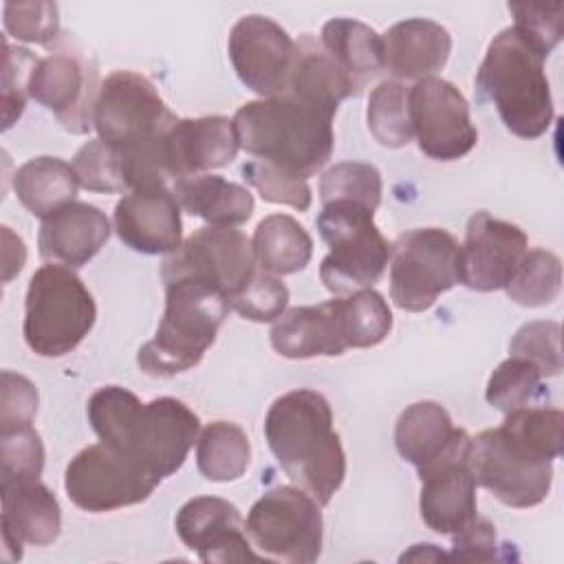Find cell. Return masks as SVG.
<instances>
[{
  "instance_id": "obj_1",
  "label": "cell",
  "mask_w": 564,
  "mask_h": 564,
  "mask_svg": "<svg viewBox=\"0 0 564 564\" xmlns=\"http://www.w3.org/2000/svg\"><path fill=\"white\" fill-rule=\"evenodd\" d=\"M264 438L291 482L328 505L346 478V454L326 397L311 388L278 397L264 416Z\"/></svg>"
},
{
  "instance_id": "obj_2",
  "label": "cell",
  "mask_w": 564,
  "mask_h": 564,
  "mask_svg": "<svg viewBox=\"0 0 564 564\" xmlns=\"http://www.w3.org/2000/svg\"><path fill=\"white\" fill-rule=\"evenodd\" d=\"M333 112L291 93H280L242 104L234 115V128L245 152L300 178H308L333 154Z\"/></svg>"
},
{
  "instance_id": "obj_3",
  "label": "cell",
  "mask_w": 564,
  "mask_h": 564,
  "mask_svg": "<svg viewBox=\"0 0 564 564\" xmlns=\"http://www.w3.org/2000/svg\"><path fill=\"white\" fill-rule=\"evenodd\" d=\"M544 62L538 46L507 26L489 42L476 73L478 97L491 101L505 128L520 139L542 137L555 115Z\"/></svg>"
},
{
  "instance_id": "obj_4",
  "label": "cell",
  "mask_w": 564,
  "mask_h": 564,
  "mask_svg": "<svg viewBox=\"0 0 564 564\" xmlns=\"http://www.w3.org/2000/svg\"><path fill=\"white\" fill-rule=\"evenodd\" d=\"M229 297L198 280L165 284V311L156 335L137 352V366L152 377H174L200 364L229 313Z\"/></svg>"
},
{
  "instance_id": "obj_5",
  "label": "cell",
  "mask_w": 564,
  "mask_h": 564,
  "mask_svg": "<svg viewBox=\"0 0 564 564\" xmlns=\"http://www.w3.org/2000/svg\"><path fill=\"white\" fill-rule=\"evenodd\" d=\"M97 306L82 278L62 264L40 267L26 289L22 333L40 357H64L95 326Z\"/></svg>"
},
{
  "instance_id": "obj_6",
  "label": "cell",
  "mask_w": 564,
  "mask_h": 564,
  "mask_svg": "<svg viewBox=\"0 0 564 564\" xmlns=\"http://www.w3.org/2000/svg\"><path fill=\"white\" fill-rule=\"evenodd\" d=\"M317 229L328 245L319 264V280L337 295L370 289L390 262V242L375 225V212L357 203H326L317 216Z\"/></svg>"
},
{
  "instance_id": "obj_7",
  "label": "cell",
  "mask_w": 564,
  "mask_h": 564,
  "mask_svg": "<svg viewBox=\"0 0 564 564\" xmlns=\"http://www.w3.org/2000/svg\"><path fill=\"white\" fill-rule=\"evenodd\" d=\"M460 282V245L441 227H419L390 245V297L408 313L427 311Z\"/></svg>"
},
{
  "instance_id": "obj_8",
  "label": "cell",
  "mask_w": 564,
  "mask_h": 564,
  "mask_svg": "<svg viewBox=\"0 0 564 564\" xmlns=\"http://www.w3.org/2000/svg\"><path fill=\"white\" fill-rule=\"evenodd\" d=\"M245 531L264 560L311 564L322 555L319 502L300 487L280 485L262 494L247 513Z\"/></svg>"
},
{
  "instance_id": "obj_9",
  "label": "cell",
  "mask_w": 564,
  "mask_h": 564,
  "mask_svg": "<svg viewBox=\"0 0 564 564\" xmlns=\"http://www.w3.org/2000/svg\"><path fill=\"white\" fill-rule=\"evenodd\" d=\"M176 117L156 86L134 70H112L101 79L93 126L117 152H137L165 139Z\"/></svg>"
},
{
  "instance_id": "obj_10",
  "label": "cell",
  "mask_w": 564,
  "mask_h": 564,
  "mask_svg": "<svg viewBox=\"0 0 564 564\" xmlns=\"http://www.w3.org/2000/svg\"><path fill=\"white\" fill-rule=\"evenodd\" d=\"M467 467L476 485L489 489L502 505L513 509L544 502L553 485V460L500 425L471 438Z\"/></svg>"
},
{
  "instance_id": "obj_11",
  "label": "cell",
  "mask_w": 564,
  "mask_h": 564,
  "mask_svg": "<svg viewBox=\"0 0 564 564\" xmlns=\"http://www.w3.org/2000/svg\"><path fill=\"white\" fill-rule=\"evenodd\" d=\"M159 482L141 463L106 443L84 447L70 458L64 474L66 496L88 513L139 505L152 496Z\"/></svg>"
},
{
  "instance_id": "obj_12",
  "label": "cell",
  "mask_w": 564,
  "mask_h": 564,
  "mask_svg": "<svg viewBox=\"0 0 564 564\" xmlns=\"http://www.w3.org/2000/svg\"><path fill=\"white\" fill-rule=\"evenodd\" d=\"M256 256L251 240L234 227H203L163 260V284L198 280L216 286L229 300L253 278Z\"/></svg>"
},
{
  "instance_id": "obj_13",
  "label": "cell",
  "mask_w": 564,
  "mask_h": 564,
  "mask_svg": "<svg viewBox=\"0 0 564 564\" xmlns=\"http://www.w3.org/2000/svg\"><path fill=\"white\" fill-rule=\"evenodd\" d=\"M99 86L97 62L90 53L57 46L40 57L29 82V97L51 110L64 130L86 134L93 128Z\"/></svg>"
},
{
  "instance_id": "obj_14",
  "label": "cell",
  "mask_w": 564,
  "mask_h": 564,
  "mask_svg": "<svg viewBox=\"0 0 564 564\" xmlns=\"http://www.w3.org/2000/svg\"><path fill=\"white\" fill-rule=\"evenodd\" d=\"M408 112L419 150L434 161L463 159L478 141L469 104L447 79L427 77L416 82L408 95Z\"/></svg>"
},
{
  "instance_id": "obj_15",
  "label": "cell",
  "mask_w": 564,
  "mask_h": 564,
  "mask_svg": "<svg viewBox=\"0 0 564 564\" xmlns=\"http://www.w3.org/2000/svg\"><path fill=\"white\" fill-rule=\"evenodd\" d=\"M198 434L200 421L194 410L174 397H159L141 405L119 452L163 480L181 469Z\"/></svg>"
},
{
  "instance_id": "obj_16",
  "label": "cell",
  "mask_w": 564,
  "mask_h": 564,
  "mask_svg": "<svg viewBox=\"0 0 564 564\" xmlns=\"http://www.w3.org/2000/svg\"><path fill=\"white\" fill-rule=\"evenodd\" d=\"M231 66L238 79L262 99L286 90L295 55L291 35L267 15H245L227 42Z\"/></svg>"
},
{
  "instance_id": "obj_17",
  "label": "cell",
  "mask_w": 564,
  "mask_h": 564,
  "mask_svg": "<svg viewBox=\"0 0 564 564\" xmlns=\"http://www.w3.org/2000/svg\"><path fill=\"white\" fill-rule=\"evenodd\" d=\"M529 245L527 234L489 212H476L460 245V284L489 293L507 286Z\"/></svg>"
},
{
  "instance_id": "obj_18",
  "label": "cell",
  "mask_w": 564,
  "mask_h": 564,
  "mask_svg": "<svg viewBox=\"0 0 564 564\" xmlns=\"http://www.w3.org/2000/svg\"><path fill=\"white\" fill-rule=\"evenodd\" d=\"M394 445L403 460L412 463L419 478L467 460L471 436L452 423L449 412L436 401H416L408 405L394 425Z\"/></svg>"
},
{
  "instance_id": "obj_19",
  "label": "cell",
  "mask_w": 564,
  "mask_h": 564,
  "mask_svg": "<svg viewBox=\"0 0 564 564\" xmlns=\"http://www.w3.org/2000/svg\"><path fill=\"white\" fill-rule=\"evenodd\" d=\"M174 527L181 542L196 551L203 562L264 560L251 551L242 516L225 498L196 496L187 500L178 509Z\"/></svg>"
},
{
  "instance_id": "obj_20",
  "label": "cell",
  "mask_w": 564,
  "mask_h": 564,
  "mask_svg": "<svg viewBox=\"0 0 564 564\" xmlns=\"http://www.w3.org/2000/svg\"><path fill=\"white\" fill-rule=\"evenodd\" d=\"M115 231L139 253H174L183 245L181 205L167 185L137 187L117 203Z\"/></svg>"
},
{
  "instance_id": "obj_21",
  "label": "cell",
  "mask_w": 564,
  "mask_h": 564,
  "mask_svg": "<svg viewBox=\"0 0 564 564\" xmlns=\"http://www.w3.org/2000/svg\"><path fill=\"white\" fill-rule=\"evenodd\" d=\"M240 143L234 119L223 115L176 119L165 134V161L170 176L185 178L225 167L236 159Z\"/></svg>"
},
{
  "instance_id": "obj_22",
  "label": "cell",
  "mask_w": 564,
  "mask_h": 564,
  "mask_svg": "<svg viewBox=\"0 0 564 564\" xmlns=\"http://www.w3.org/2000/svg\"><path fill=\"white\" fill-rule=\"evenodd\" d=\"M59 529V502L40 478L2 487V557L7 562L22 557V544L55 542Z\"/></svg>"
},
{
  "instance_id": "obj_23",
  "label": "cell",
  "mask_w": 564,
  "mask_h": 564,
  "mask_svg": "<svg viewBox=\"0 0 564 564\" xmlns=\"http://www.w3.org/2000/svg\"><path fill=\"white\" fill-rule=\"evenodd\" d=\"M110 229V220L99 207L73 200L42 220L40 256L53 264L79 269L101 251Z\"/></svg>"
},
{
  "instance_id": "obj_24",
  "label": "cell",
  "mask_w": 564,
  "mask_h": 564,
  "mask_svg": "<svg viewBox=\"0 0 564 564\" xmlns=\"http://www.w3.org/2000/svg\"><path fill=\"white\" fill-rule=\"evenodd\" d=\"M383 68L397 79L434 77L452 53V35L427 18H408L392 24L383 35Z\"/></svg>"
},
{
  "instance_id": "obj_25",
  "label": "cell",
  "mask_w": 564,
  "mask_h": 564,
  "mask_svg": "<svg viewBox=\"0 0 564 564\" xmlns=\"http://www.w3.org/2000/svg\"><path fill=\"white\" fill-rule=\"evenodd\" d=\"M271 346L286 359L337 357L348 350L337 300L315 306H293L271 326Z\"/></svg>"
},
{
  "instance_id": "obj_26",
  "label": "cell",
  "mask_w": 564,
  "mask_h": 564,
  "mask_svg": "<svg viewBox=\"0 0 564 564\" xmlns=\"http://www.w3.org/2000/svg\"><path fill=\"white\" fill-rule=\"evenodd\" d=\"M476 507V480L467 460L421 476L419 511L432 531L441 535L456 533L478 516Z\"/></svg>"
},
{
  "instance_id": "obj_27",
  "label": "cell",
  "mask_w": 564,
  "mask_h": 564,
  "mask_svg": "<svg viewBox=\"0 0 564 564\" xmlns=\"http://www.w3.org/2000/svg\"><path fill=\"white\" fill-rule=\"evenodd\" d=\"M284 93H291L333 115L344 99L359 95L348 75L313 35H302L295 42L293 66Z\"/></svg>"
},
{
  "instance_id": "obj_28",
  "label": "cell",
  "mask_w": 564,
  "mask_h": 564,
  "mask_svg": "<svg viewBox=\"0 0 564 564\" xmlns=\"http://www.w3.org/2000/svg\"><path fill=\"white\" fill-rule=\"evenodd\" d=\"M172 194L181 209L203 218L212 227H236L251 218L253 196L247 187L214 174H196L176 178Z\"/></svg>"
},
{
  "instance_id": "obj_29",
  "label": "cell",
  "mask_w": 564,
  "mask_h": 564,
  "mask_svg": "<svg viewBox=\"0 0 564 564\" xmlns=\"http://www.w3.org/2000/svg\"><path fill=\"white\" fill-rule=\"evenodd\" d=\"M319 42L355 84L357 93L383 68L381 35L352 18H333L322 26Z\"/></svg>"
},
{
  "instance_id": "obj_30",
  "label": "cell",
  "mask_w": 564,
  "mask_h": 564,
  "mask_svg": "<svg viewBox=\"0 0 564 564\" xmlns=\"http://www.w3.org/2000/svg\"><path fill=\"white\" fill-rule=\"evenodd\" d=\"M13 189L18 200L35 218L44 220L75 200L79 181L70 163L57 156H35L18 167Z\"/></svg>"
},
{
  "instance_id": "obj_31",
  "label": "cell",
  "mask_w": 564,
  "mask_h": 564,
  "mask_svg": "<svg viewBox=\"0 0 564 564\" xmlns=\"http://www.w3.org/2000/svg\"><path fill=\"white\" fill-rule=\"evenodd\" d=\"M251 249L262 271L289 275L302 271L311 262L313 238L295 218L286 214H271L258 223Z\"/></svg>"
},
{
  "instance_id": "obj_32",
  "label": "cell",
  "mask_w": 564,
  "mask_h": 564,
  "mask_svg": "<svg viewBox=\"0 0 564 564\" xmlns=\"http://www.w3.org/2000/svg\"><path fill=\"white\" fill-rule=\"evenodd\" d=\"M251 463L247 432L231 421H214L203 427L196 441L198 471L212 482L238 480Z\"/></svg>"
},
{
  "instance_id": "obj_33",
  "label": "cell",
  "mask_w": 564,
  "mask_h": 564,
  "mask_svg": "<svg viewBox=\"0 0 564 564\" xmlns=\"http://www.w3.org/2000/svg\"><path fill=\"white\" fill-rule=\"evenodd\" d=\"M337 306L348 348H372L392 330V311L375 289H361L346 297H337Z\"/></svg>"
},
{
  "instance_id": "obj_34",
  "label": "cell",
  "mask_w": 564,
  "mask_h": 564,
  "mask_svg": "<svg viewBox=\"0 0 564 564\" xmlns=\"http://www.w3.org/2000/svg\"><path fill=\"white\" fill-rule=\"evenodd\" d=\"M511 302L520 306H546L562 291V262L553 251L527 249L507 286Z\"/></svg>"
},
{
  "instance_id": "obj_35",
  "label": "cell",
  "mask_w": 564,
  "mask_h": 564,
  "mask_svg": "<svg viewBox=\"0 0 564 564\" xmlns=\"http://www.w3.org/2000/svg\"><path fill=\"white\" fill-rule=\"evenodd\" d=\"M410 88L399 79H386L372 88L368 99V130L383 148H403L414 134L408 112Z\"/></svg>"
},
{
  "instance_id": "obj_36",
  "label": "cell",
  "mask_w": 564,
  "mask_h": 564,
  "mask_svg": "<svg viewBox=\"0 0 564 564\" xmlns=\"http://www.w3.org/2000/svg\"><path fill=\"white\" fill-rule=\"evenodd\" d=\"M542 397H546L544 377L533 364L520 357H509L498 364V368L489 375L485 390L487 403L505 414L533 405Z\"/></svg>"
},
{
  "instance_id": "obj_37",
  "label": "cell",
  "mask_w": 564,
  "mask_h": 564,
  "mask_svg": "<svg viewBox=\"0 0 564 564\" xmlns=\"http://www.w3.org/2000/svg\"><path fill=\"white\" fill-rule=\"evenodd\" d=\"M381 174L375 165L361 161H341L328 167L319 181L322 203H357L377 209L381 203Z\"/></svg>"
},
{
  "instance_id": "obj_38",
  "label": "cell",
  "mask_w": 564,
  "mask_h": 564,
  "mask_svg": "<svg viewBox=\"0 0 564 564\" xmlns=\"http://www.w3.org/2000/svg\"><path fill=\"white\" fill-rule=\"evenodd\" d=\"M2 487L40 478L44 469V445L33 425L0 430Z\"/></svg>"
},
{
  "instance_id": "obj_39",
  "label": "cell",
  "mask_w": 564,
  "mask_h": 564,
  "mask_svg": "<svg viewBox=\"0 0 564 564\" xmlns=\"http://www.w3.org/2000/svg\"><path fill=\"white\" fill-rule=\"evenodd\" d=\"M37 62L40 57L29 48L13 46L9 35H2V130H9L22 117Z\"/></svg>"
},
{
  "instance_id": "obj_40",
  "label": "cell",
  "mask_w": 564,
  "mask_h": 564,
  "mask_svg": "<svg viewBox=\"0 0 564 564\" xmlns=\"http://www.w3.org/2000/svg\"><path fill=\"white\" fill-rule=\"evenodd\" d=\"M560 324L553 319L529 322L516 330L509 341L511 357H520L533 364L542 377H555L562 370V344Z\"/></svg>"
},
{
  "instance_id": "obj_41",
  "label": "cell",
  "mask_w": 564,
  "mask_h": 564,
  "mask_svg": "<svg viewBox=\"0 0 564 564\" xmlns=\"http://www.w3.org/2000/svg\"><path fill=\"white\" fill-rule=\"evenodd\" d=\"M242 178L258 189L262 200L267 203H278V205H289L293 209L306 212L311 207L313 194L306 183V178H300L291 172H284L267 161L251 159L242 165Z\"/></svg>"
},
{
  "instance_id": "obj_42",
  "label": "cell",
  "mask_w": 564,
  "mask_h": 564,
  "mask_svg": "<svg viewBox=\"0 0 564 564\" xmlns=\"http://www.w3.org/2000/svg\"><path fill=\"white\" fill-rule=\"evenodd\" d=\"M70 165L77 174L79 185L88 192H97V194L128 192L121 167H119V156L115 148H110L101 139H93L84 143L75 152Z\"/></svg>"
},
{
  "instance_id": "obj_43",
  "label": "cell",
  "mask_w": 564,
  "mask_h": 564,
  "mask_svg": "<svg viewBox=\"0 0 564 564\" xmlns=\"http://www.w3.org/2000/svg\"><path fill=\"white\" fill-rule=\"evenodd\" d=\"M2 22L7 35L18 42L48 44L59 35V11L55 2H4Z\"/></svg>"
},
{
  "instance_id": "obj_44",
  "label": "cell",
  "mask_w": 564,
  "mask_h": 564,
  "mask_svg": "<svg viewBox=\"0 0 564 564\" xmlns=\"http://www.w3.org/2000/svg\"><path fill=\"white\" fill-rule=\"evenodd\" d=\"M289 304V289L278 275L258 269L253 278L229 300V306L251 322H275Z\"/></svg>"
},
{
  "instance_id": "obj_45",
  "label": "cell",
  "mask_w": 564,
  "mask_h": 564,
  "mask_svg": "<svg viewBox=\"0 0 564 564\" xmlns=\"http://www.w3.org/2000/svg\"><path fill=\"white\" fill-rule=\"evenodd\" d=\"M513 13V26L546 57L560 44L564 31V4H535V2H509Z\"/></svg>"
},
{
  "instance_id": "obj_46",
  "label": "cell",
  "mask_w": 564,
  "mask_h": 564,
  "mask_svg": "<svg viewBox=\"0 0 564 564\" xmlns=\"http://www.w3.org/2000/svg\"><path fill=\"white\" fill-rule=\"evenodd\" d=\"M37 412V388L26 377L2 370L0 375V430L31 425Z\"/></svg>"
},
{
  "instance_id": "obj_47",
  "label": "cell",
  "mask_w": 564,
  "mask_h": 564,
  "mask_svg": "<svg viewBox=\"0 0 564 564\" xmlns=\"http://www.w3.org/2000/svg\"><path fill=\"white\" fill-rule=\"evenodd\" d=\"M498 544H496V527L487 520L476 516L463 529L452 533V553L454 560L465 562H491L496 560Z\"/></svg>"
},
{
  "instance_id": "obj_48",
  "label": "cell",
  "mask_w": 564,
  "mask_h": 564,
  "mask_svg": "<svg viewBox=\"0 0 564 564\" xmlns=\"http://www.w3.org/2000/svg\"><path fill=\"white\" fill-rule=\"evenodd\" d=\"M2 282H11L26 262V247L11 227H2Z\"/></svg>"
},
{
  "instance_id": "obj_49",
  "label": "cell",
  "mask_w": 564,
  "mask_h": 564,
  "mask_svg": "<svg viewBox=\"0 0 564 564\" xmlns=\"http://www.w3.org/2000/svg\"><path fill=\"white\" fill-rule=\"evenodd\" d=\"M427 560V557H432V560H441V557H445V553L443 551H438L436 549V544H414L408 553H403L399 560L401 562H405V560Z\"/></svg>"
}]
</instances>
